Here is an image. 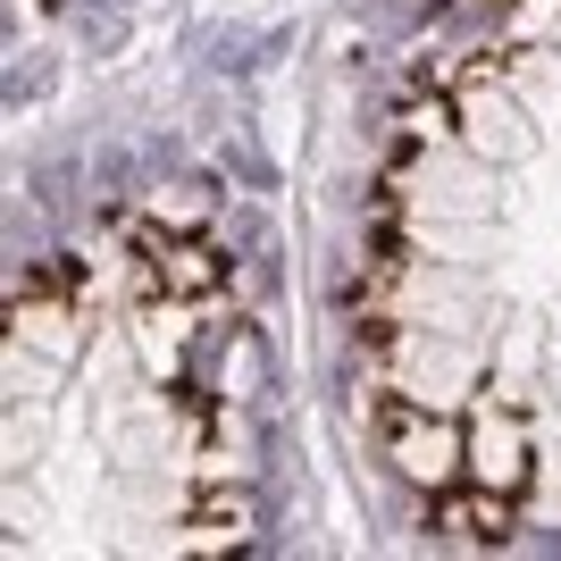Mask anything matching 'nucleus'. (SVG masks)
I'll list each match as a JSON object with an SVG mask.
<instances>
[{"label": "nucleus", "instance_id": "nucleus-1", "mask_svg": "<svg viewBox=\"0 0 561 561\" xmlns=\"http://www.w3.org/2000/svg\"><path fill=\"white\" fill-rule=\"evenodd\" d=\"M427 537H445V545H512V494L478 486V478H453V486H436V503H427Z\"/></svg>", "mask_w": 561, "mask_h": 561}, {"label": "nucleus", "instance_id": "nucleus-2", "mask_svg": "<svg viewBox=\"0 0 561 561\" xmlns=\"http://www.w3.org/2000/svg\"><path fill=\"white\" fill-rule=\"evenodd\" d=\"M185 553H243L252 545V503L234 494V478H202V494L185 503Z\"/></svg>", "mask_w": 561, "mask_h": 561}, {"label": "nucleus", "instance_id": "nucleus-3", "mask_svg": "<svg viewBox=\"0 0 561 561\" xmlns=\"http://www.w3.org/2000/svg\"><path fill=\"white\" fill-rule=\"evenodd\" d=\"M386 453H394V469L411 478V486H453L461 478V436H453L445 420H427V427H411V436H386Z\"/></svg>", "mask_w": 561, "mask_h": 561}, {"label": "nucleus", "instance_id": "nucleus-4", "mask_svg": "<svg viewBox=\"0 0 561 561\" xmlns=\"http://www.w3.org/2000/svg\"><path fill=\"white\" fill-rule=\"evenodd\" d=\"M469 478H478V486H503V494H519V478H528V445H519V427H503L494 411L478 420V445H469Z\"/></svg>", "mask_w": 561, "mask_h": 561}, {"label": "nucleus", "instance_id": "nucleus-5", "mask_svg": "<svg viewBox=\"0 0 561 561\" xmlns=\"http://www.w3.org/2000/svg\"><path fill=\"white\" fill-rule=\"evenodd\" d=\"M168 402H176V420H185L202 445H234V411L218 394H202V386H168Z\"/></svg>", "mask_w": 561, "mask_h": 561}, {"label": "nucleus", "instance_id": "nucleus-6", "mask_svg": "<svg viewBox=\"0 0 561 561\" xmlns=\"http://www.w3.org/2000/svg\"><path fill=\"white\" fill-rule=\"evenodd\" d=\"M369 420H377V436H411V427H427L436 411H427V402H411L402 386H377V394H369Z\"/></svg>", "mask_w": 561, "mask_h": 561}, {"label": "nucleus", "instance_id": "nucleus-7", "mask_svg": "<svg viewBox=\"0 0 561 561\" xmlns=\"http://www.w3.org/2000/svg\"><path fill=\"white\" fill-rule=\"evenodd\" d=\"M494 76H503L494 50H461V59L445 68V93H478V84H494Z\"/></svg>", "mask_w": 561, "mask_h": 561}, {"label": "nucleus", "instance_id": "nucleus-8", "mask_svg": "<svg viewBox=\"0 0 561 561\" xmlns=\"http://www.w3.org/2000/svg\"><path fill=\"white\" fill-rule=\"evenodd\" d=\"M360 352H377V360L402 352V328H394V319H360Z\"/></svg>", "mask_w": 561, "mask_h": 561}]
</instances>
